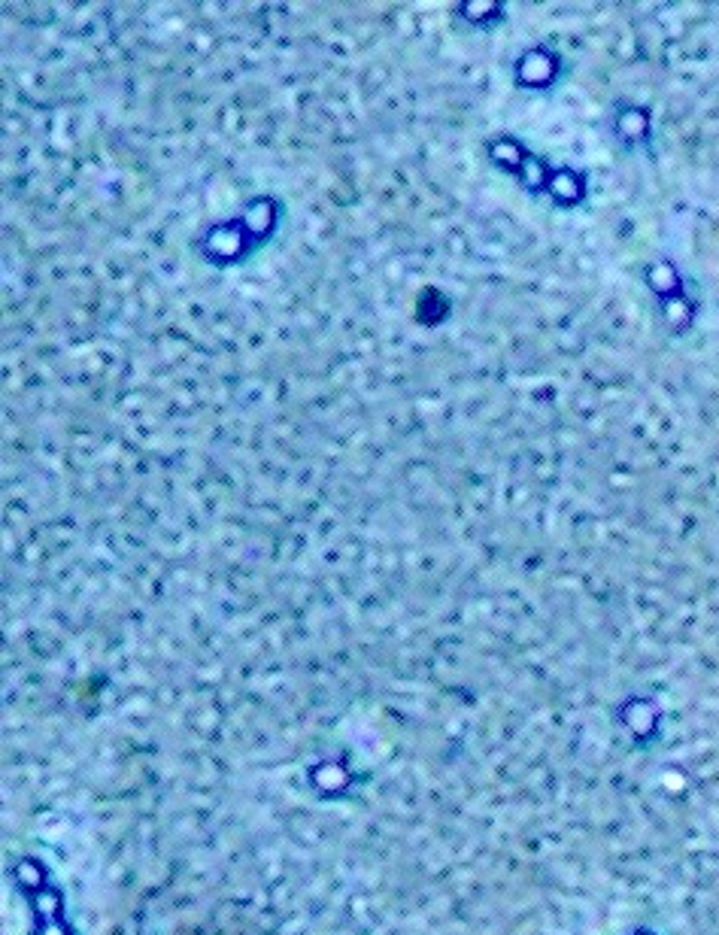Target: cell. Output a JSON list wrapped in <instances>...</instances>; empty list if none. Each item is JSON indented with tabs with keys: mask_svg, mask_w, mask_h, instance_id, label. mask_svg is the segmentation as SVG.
I'll return each mask as SVG.
<instances>
[{
	"mask_svg": "<svg viewBox=\"0 0 719 935\" xmlns=\"http://www.w3.org/2000/svg\"><path fill=\"white\" fill-rule=\"evenodd\" d=\"M286 204L277 195H255L249 198L237 216L216 219L195 237L198 259L216 271L240 268L255 252H261L274 240L280 222H283Z\"/></svg>",
	"mask_w": 719,
	"mask_h": 935,
	"instance_id": "1",
	"label": "cell"
},
{
	"mask_svg": "<svg viewBox=\"0 0 719 935\" xmlns=\"http://www.w3.org/2000/svg\"><path fill=\"white\" fill-rule=\"evenodd\" d=\"M10 875L16 878V890L28 902L34 935H76L64 914V890L55 884L52 872L40 860L22 857L10 869Z\"/></svg>",
	"mask_w": 719,
	"mask_h": 935,
	"instance_id": "2",
	"label": "cell"
},
{
	"mask_svg": "<svg viewBox=\"0 0 719 935\" xmlns=\"http://www.w3.org/2000/svg\"><path fill=\"white\" fill-rule=\"evenodd\" d=\"M562 73V58L547 49V46H531L525 49L516 64H513V82L519 89H528V92H544L550 85H556Z\"/></svg>",
	"mask_w": 719,
	"mask_h": 935,
	"instance_id": "3",
	"label": "cell"
},
{
	"mask_svg": "<svg viewBox=\"0 0 719 935\" xmlns=\"http://www.w3.org/2000/svg\"><path fill=\"white\" fill-rule=\"evenodd\" d=\"M547 195L559 207H577L586 198V177L574 167H553L550 183H547Z\"/></svg>",
	"mask_w": 719,
	"mask_h": 935,
	"instance_id": "4",
	"label": "cell"
},
{
	"mask_svg": "<svg viewBox=\"0 0 719 935\" xmlns=\"http://www.w3.org/2000/svg\"><path fill=\"white\" fill-rule=\"evenodd\" d=\"M504 13H507V7L498 4V0H459V4L453 7V16L459 22L477 28V31H489V28L501 25Z\"/></svg>",
	"mask_w": 719,
	"mask_h": 935,
	"instance_id": "5",
	"label": "cell"
},
{
	"mask_svg": "<svg viewBox=\"0 0 719 935\" xmlns=\"http://www.w3.org/2000/svg\"><path fill=\"white\" fill-rule=\"evenodd\" d=\"M619 720L635 738H650L659 726V708L650 699H628L619 708Z\"/></svg>",
	"mask_w": 719,
	"mask_h": 935,
	"instance_id": "6",
	"label": "cell"
},
{
	"mask_svg": "<svg viewBox=\"0 0 719 935\" xmlns=\"http://www.w3.org/2000/svg\"><path fill=\"white\" fill-rule=\"evenodd\" d=\"M486 158L498 167V170H504V174H519L522 170V164H525V158H528V149L516 140V137H507V134H501V137H492L489 143H486Z\"/></svg>",
	"mask_w": 719,
	"mask_h": 935,
	"instance_id": "7",
	"label": "cell"
},
{
	"mask_svg": "<svg viewBox=\"0 0 719 935\" xmlns=\"http://www.w3.org/2000/svg\"><path fill=\"white\" fill-rule=\"evenodd\" d=\"M613 125H616V137H619L622 143H628V146L644 143V140L650 137V110H647V107L628 104V107H622V110L616 113Z\"/></svg>",
	"mask_w": 719,
	"mask_h": 935,
	"instance_id": "8",
	"label": "cell"
},
{
	"mask_svg": "<svg viewBox=\"0 0 719 935\" xmlns=\"http://www.w3.org/2000/svg\"><path fill=\"white\" fill-rule=\"evenodd\" d=\"M449 313H453V301L446 298V292H440L437 286H425V292L416 301V322L434 328V325L446 322Z\"/></svg>",
	"mask_w": 719,
	"mask_h": 935,
	"instance_id": "9",
	"label": "cell"
},
{
	"mask_svg": "<svg viewBox=\"0 0 719 935\" xmlns=\"http://www.w3.org/2000/svg\"><path fill=\"white\" fill-rule=\"evenodd\" d=\"M644 277H647V286L653 289V295H659L662 301L683 295V280H680V271L674 268V262H665V259L653 262V265H647Z\"/></svg>",
	"mask_w": 719,
	"mask_h": 935,
	"instance_id": "10",
	"label": "cell"
},
{
	"mask_svg": "<svg viewBox=\"0 0 719 935\" xmlns=\"http://www.w3.org/2000/svg\"><path fill=\"white\" fill-rule=\"evenodd\" d=\"M550 174H553V167H550L544 158H537V155H531V152H528V158H525L522 170L516 174V180L522 183V189H525V192L537 195V192H547Z\"/></svg>",
	"mask_w": 719,
	"mask_h": 935,
	"instance_id": "11",
	"label": "cell"
},
{
	"mask_svg": "<svg viewBox=\"0 0 719 935\" xmlns=\"http://www.w3.org/2000/svg\"><path fill=\"white\" fill-rule=\"evenodd\" d=\"M662 316H665L668 328H674V331H686V328L692 325L695 310H692V304H689V298H686V295H674V298L662 301Z\"/></svg>",
	"mask_w": 719,
	"mask_h": 935,
	"instance_id": "12",
	"label": "cell"
}]
</instances>
